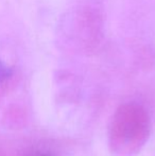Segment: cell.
<instances>
[{
	"label": "cell",
	"mask_w": 155,
	"mask_h": 156,
	"mask_svg": "<svg viewBox=\"0 0 155 156\" xmlns=\"http://www.w3.org/2000/svg\"><path fill=\"white\" fill-rule=\"evenodd\" d=\"M150 117L143 106L126 103L114 114L110 129V144L119 155H132L140 150L150 134Z\"/></svg>",
	"instance_id": "cell-1"
},
{
	"label": "cell",
	"mask_w": 155,
	"mask_h": 156,
	"mask_svg": "<svg viewBox=\"0 0 155 156\" xmlns=\"http://www.w3.org/2000/svg\"><path fill=\"white\" fill-rule=\"evenodd\" d=\"M29 156H55L52 152L50 151H37V152H34Z\"/></svg>",
	"instance_id": "cell-3"
},
{
	"label": "cell",
	"mask_w": 155,
	"mask_h": 156,
	"mask_svg": "<svg viewBox=\"0 0 155 156\" xmlns=\"http://www.w3.org/2000/svg\"><path fill=\"white\" fill-rule=\"evenodd\" d=\"M0 156H4V153H3V151H2L1 147H0Z\"/></svg>",
	"instance_id": "cell-4"
},
{
	"label": "cell",
	"mask_w": 155,
	"mask_h": 156,
	"mask_svg": "<svg viewBox=\"0 0 155 156\" xmlns=\"http://www.w3.org/2000/svg\"><path fill=\"white\" fill-rule=\"evenodd\" d=\"M13 70L8 65L0 61V87H3L8 84L13 78Z\"/></svg>",
	"instance_id": "cell-2"
}]
</instances>
